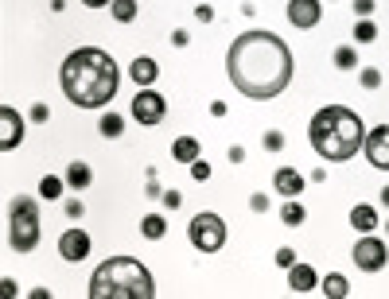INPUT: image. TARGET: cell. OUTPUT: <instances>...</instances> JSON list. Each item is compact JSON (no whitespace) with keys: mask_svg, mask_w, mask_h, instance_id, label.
<instances>
[{"mask_svg":"<svg viewBox=\"0 0 389 299\" xmlns=\"http://www.w3.org/2000/svg\"><path fill=\"white\" fill-rule=\"evenodd\" d=\"M292 51L277 31H242L226 51V78L250 102H272L292 86Z\"/></svg>","mask_w":389,"mask_h":299,"instance_id":"6da1fadb","label":"cell"},{"mask_svg":"<svg viewBox=\"0 0 389 299\" xmlns=\"http://www.w3.org/2000/svg\"><path fill=\"white\" fill-rule=\"evenodd\" d=\"M59 82L70 105H78V109H105L121 89V70L110 51L78 47V51H70L63 59Z\"/></svg>","mask_w":389,"mask_h":299,"instance_id":"7a4b0ae2","label":"cell"},{"mask_svg":"<svg viewBox=\"0 0 389 299\" xmlns=\"http://www.w3.org/2000/svg\"><path fill=\"white\" fill-rule=\"evenodd\" d=\"M308 140L319 160L343 163V160H354L358 148L366 144V124L346 105H324L308 124Z\"/></svg>","mask_w":389,"mask_h":299,"instance_id":"3957f363","label":"cell"},{"mask_svg":"<svg viewBox=\"0 0 389 299\" xmlns=\"http://www.w3.org/2000/svg\"><path fill=\"white\" fill-rule=\"evenodd\" d=\"M90 299H152L156 295V280L132 256H110L105 264H97L86 288Z\"/></svg>","mask_w":389,"mask_h":299,"instance_id":"277c9868","label":"cell"},{"mask_svg":"<svg viewBox=\"0 0 389 299\" xmlns=\"http://www.w3.org/2000/svg\"><path fill=\"white\" fill-rule=\"evenodd\" d=\"M39 234H43V222H39V198L20 195L8 210V245L16 253H31L39 245Z\"/></svg>","mask_w":389,"mask_h":299,"instance_id":"5b68a950","label":"cell"},{"mask_svg":"<svg viewBox=\"0 0 389 299\" xmlns=\"http://www.w3.org/2000/svg\"><path fill=\"white\" fill-rule=\"evenodd\" d=\"M187 241H191V249H198V253H218V249L226 245V222L211 210L195 214V218L187 222Z\"/></svg>","mask_w":389,"mask_h":299,"instance_id":"8992f818","label":"cell"},{"mask_svg":"<svg viewBox=\"0 0 389 299\" xmlns=\"http://www.w3.org/2000/svg\"><path fill=\"white\" fill-rule=\"evenodd\" d=\"M351 261H354V268H358V272H382L389 264V249H385L382 237L362 234L358 241H354V249H351Z\"/></svg>","mask_w":389,"mask_h":299,"instance_id":"52a82bcc","label":"cell"},{"mask_svg":"<svg viewBox=\"0 0 389 299\" xmlns=\"http://www.w3.org/2000/svg\"><path fill=\"white\" fill-rule=\"evenodd\" d=\"M129 113L137 124H160L168 117V102H164V94H156L152 86H140L137 97H132V105H129Z\"/></svg>","mask_w":389,"mask_h":299,"instance_id":"ba28073f","label":"cell"},{"mask_svg":"<svg viewBox=\"0 0 389 299\" xmlns=\"http://www.w3.org/2000/svg\"><path fill=\"white\" fill-rule=\"evenodd\" d=\"M324 20V0H288V23L296 31H311Z\"/></svg>","mask_w":389,"mask_h":299,"instance_id":"9c48e42d","label":"cell"},{"mask_svg":"<svg viewBox=\"0 0 389 299\" xmlns=\"http://www.w3.org/2000/svg\"><path fill=\"white\" fill-rule=\"evenodd\" d=\"M362 152H366L370 168L389 171V124H378V129H366V144H362Z\"/></svg>","mask_w":389,"mask_h":299,"instance_id":"30bf717a","label":"cell"},{"mask_svg":"<svg viewBox=\"0 0 389 299\" xmlns=\"http://www.w3.org/2000/svg\"><path fill=\"white\" fill-rule=\"evenodd\" d=\"M90 249H94V241H90V234L82 226H70L59 237V256H63V261H70V264H82L90 256Z\"/></svg>","mask_w":389,"mask_h":299,"instance_id":"8fae6325","label":"cell"},{"mask_svg":"<svg viewBox=\"0 0 389 299\" xmlns=\"http://www.w3.org/2000/svg\"><path fill=\"white\" fill-rule=\"evenodd\" d=\"M23 144V117L16 105H0V152H16Z\"/></svg>","mask_w":389,"mask_h":299,"instance_id":"7c38bea8","label":"cell"},{"mask_svg":"<svg viewBox=\"0 0 389 299\" xmlns=\"http://www.w3.org/2000/svg\"><path fill=\"white\" fill-rule=\"evenodd\" d=\"M316 288H319V272L311 268V264L296 261L292 268H288V292L292 295H308V292H316Z\"/></svg>","mask_w":389,"mask_h":299,"instance_id":"4fadbf2b","label":"cell"},{"mask_svg":"<svg viewBox=\"0 0 389 299\" xmlns=\"http://www.w3.org/2000/svg\"><path fill=\"white\" fill-rule=\"evenodd\" d=\"M304 179L296 168H277V175H272V187H277V195H284V198H296V195H304Z\"/></svg>","mask_w":389,"mask_h":299,"instance_id":"5bb4252c","label":"cell"},{"mask_svg":"<svg viewBox=\"0 0 389 299\" xmlns=\"http://www.w3.org/2000/svg\"><path fill=\"white\" fill-rule=\"evenodd\" d=\"M129 78L137 82V86H156V78H160V62L148 59V55H137V59L129 62Z\"/></svg>","mask_w":389,"mask_h":299,"instance_id":"9a60e30c","label":"cell"},{"mask_svg":"<svg viewBox=\"0 0 389 299\" xmlns=\"http://www.w3.org/2000/svg\"><path fill=\"white\" fill-rule=\"evenodd\" d=\"M351 226H354V234H374L378 229V210L370 202H358L351 210Z\"/></svg>","mask_w":389,"mask_h":299,"instance_id":"2e32d148","label":"cell"},{"mask_svg":"<svg viewBox=\"0 0 389 299\" xmlns=\"http://www.w3.org/2000/svg\"><path fill=\"white\" fill-rule=\"evenodd\" d=\"M63 179H66V187H70V190H86L90 183H94V171H90V163L74 160V163H66Z\"/></svg>","mask_w":389,"mask_h":299,"instance_id":"e0dca14e","label":"cell"},{"mask_svg":"<svg viewBox=\"0 0 389 299\" xmlns=\"http://www.w3.org/2000/svg\"><path fill=\"white\" fill-rule=\"evenodd\" d=\"M319 292H324L327 299H346L351 295V280H346L343 272H327V280L319 284Z\"/></svg>","mask_w":389,"mask_h":299,"instance_id":"ac0fdd59","label":"cell"},{"mask_svg":"<svg viewBox=\"0 0 389 299\" xmlns=\"http://www.w3.org/2000/svg\"><path fill=\"white\" fill-rule=\"evenodd\" d=\"M304 218H308V210H304L300 198H284V206H280V222H284L288 229L304 226Z\"/></svg>","mask_w":389,"mask_h":299,"instance_id":"d6986e66","label":"cell"},{"mask_svg":"<svg viewBox=\"0 0 389 299\" xmlns=\"http://www.w3.org/2000/svg\"><path fill=\"white\" fill-rule=\"evenodd\" d=\"M171 156H176L179 163H195L203 152H198V140L195 136H179L176 144H171Z\"/></svg>","mask_w":389,"mask_h":299,"instance_id":"ffe728a7","label":"cell"},{"mask_svg":"<svg viewBox=\"0 0 389 299\" xmlns=\"http://www.w3.org/2000/svg\"><path fill=\"white\" fill-rule=\"evenodd\" d=\"M140 234L148 241H160L168 234V218H164V214H144V218H140Z\"/></svg>","mask_w":389,"mask_h":299,"instance_id":"44dd1931","label":"cell"},{"mask_svg":"<svg viewBox=\"0 0 389 299\" xmlns=\"http://www.w3.org/2000/svg\"><path fill=\"white\" fill-rule=\"evenodd\" d=\"M97 132H102L105 140H117L121 132H125V117H121V113H102V121H97Z\"/></svg>","mask_w":389,"mask_h":299,"instance_id":"7402d4cb","label":"cell"},{"mask_svg":"<svg viewBox=\"0 0 389 299\" xmlns=\"http://www.w3.org/2000/svg\"><path fill=\"white\" fill-rule=\"evenodd\" d=\"M110 16H113L117 23H132V20L140 16V4H137V0H113V4H110Z\"/></svg>","mask_w":389,"mask_h":299,"instance_id":"603a6c76","label":"cell"},{"mask_svg":"<svg viewBox=\"0 0 389 299\" xmlns=\"http://www.w3.org/2000/svg\"><path fill=\"white\" fill-rule=\"evenodd\" d=\"M63 190H66V179L63 175H43V179H39V198H47V202L63 198Z\"/></svg>","mask_w":389,"mask_h":299,"instance_id":"cb8c5ba5","label":"cell"},{"mask_svg":"<svg viewBox=\"0 0 389 299\" xmlns=\"http://www.w3.org/2000/svg\"><path fill=\"white\" fill-rule=\"evenodd\" d=\"M354 39H358L362 47L374 43V39H378V23L370 20V16H366V20H354Z\"/></svg>","mask_w":389,"mask_h":299,"instance_id":"d4e9b609","label":"cell"},{"mask_svg":"<svg viewBox=\"0 0 389 299\" xmlns=\"http://www.w3.org/2000/svg\"><path fill=\"white\" fill-rule=\"evenodd\" d=\"M335 66L339 70H358V51L354 47H335Z\"/></svg>","mask_w":389,"mask_h":299,"instance_id":"484cf974","label":"cell"},{"mask_svg":"<svg viewBox=\"0 0 389 299\" xmlns=\"http://www.w3.org/2000/svg\"><path fill=\"white\" fill-rule=\"evenodd\" d=\"M358 86L362 89H378L382 86V70H378V66H358Z\"/></svg>","mask_w":389,"mask_h":299,"instance_id":"4316f807","label":"cell"},{"mask_svg":"<svg viewBox=\"0 0 389 299\" xmlns=\"http://www.w3.org/2000/svg\"><path fill=\"white\" fill-rule=\"evenodd\" d=\"M261 148H265V152H284V132H280V129H269V132L261 136Z\"/></svg>","mask_w":389,"mask_h":299,"instance_id":"83f0119b","label":"cell"},{"mask_svg":"<svg viewBox=\"0 0 389 299\" xmlns=\"http://www.w3.org/2000/svg\"><path fill=\"white\" fill-rule=\"evenodd\" d=\"M63 210H66V218H70V222H82V218H86V202H82V198H66Z\"/></svg>","mask_w":389,"mask_h":299,"instance_id":"f1b7e54d","label":"cell"},{"mask_svg":"<svg viewBox=\"0 0 389 299\" xmlns=\"http://www.w3.org/2000/svg\"><path fill=\"white\" fill-rule=\"evenodd\" d=\"M272 261H277V268H292V264H296V249H288V245H280L277 249V256H272Z\"/></svg>","mask_w":389,"mask_h":299,"instance_id":"f546056e","label":"cell"},{"mask_svg":"<svg viewBox=\"0 0 389 299\" xmlns=\"http://www.w3.org/2000/svg\"><path fill=\"white\" fill-rule=\"evenodd\" d=\"M28 121H31V124H47V121H51V109H47L43 102H36V105L28 109Z\"/></svg>","mask_w":389,"mask_h":299,"instance_id":"4dcf8cb0","label":"cell"},{"mask_svg":"<svg viewBox=\"0 0 389 299\" xmlns=\"http://www.w3.org/2000/svg\"><path fill=\"white\" fill-rule=\"evenodd\" d=\"M191 179H195V183H206V179H211V163H206L203 156L191 163Z\"/></svg>","mask_w":389,"mask_h":299,"instance_id":"1f68e13d","label":"cell"},{"mask_svg":"<svg viewBox=\"0 0 389 299\" xmlns=\"http://www.w3.org/2000/svg\"><path fill=\"white\" fill-rule=\"evenodd\" d=\"M160 202L168 206V210H179V206H183V195H179V190L171 187V190H164V195H160Z\"/></svg>","mask_w":389,"mask_h":299,"instance_id":"d6a6232c","label":"cell"},{"mask_svg":"<svg viewBox=\"0 0 389 299\" xmlns=\"http://www.w3.org/2000/svg\"><path fill=\"white\" fill-rule=\"evenodd\" d=\"M354 16H358V20L374 16V0H354Z\"/></svg>","mask_w":389,"mask_h":299,"instance_id":"836d02e7","label":"cell"},{"mask_svg":"<svg viewBox=\"0 0 389 299\" xmlns=\"http://www.w3.org/2000/svg\"><path fill=\"white\" fill-rule=\"evenodd\" d=\"M195 20L198 23H214V8L211 4H195Z\"/></svg>","mask_w":389,"mask_h":299,"instance_id":"e575fe53","label":"cell"},{"mask_svg":"<svg viewBox=\"0 0 389 299\" xmlns=\"http://www.w3.org/2000/svg\"><path fill=\"white\" fill-rule=\"evenodd\" d=\"M250 210L253 214H265V210H269V195H253L250 198Z\"/></svg>","mask_w":389,"mask_h":299,"instance_id":"d590c367","label":"cell"},{"mask_svg":"<svg viewBox=\"0 0 389 299\" xmlns=\"http://www.w3.org/2000/svg\"><path fill=\"white\" fill-rule=\"evenodd\" d=\"M171 43H176V47H187V43H191V36H187V31L179 28V31H171Z\"/></svg>","mask_w":389,"mask_h":299,"instance_id":"8d00e7d4","label":"cell"},{"mask_svg":"<svg viewBox=\"0 0 389 299\" xmlns=\"http://www.w3.org/2000/svg\"><path fill=\"white\" fill-rule=\"evenodd\" d=\"M230 163H245V148H242V144L230 148Z\"/></svg>","mask_w":389,"mask_h":299,"instance_id":"74e56055","label":"cell"},{"mask_svg":"<svg viewBox=\"0 0 389 299\" xmlns=\"http://www.w3.org/2000/svg\"><path fill=\"white\" fill-rule=\"evenodd\" d=\"M0 295L12 299V295H16V280H4V284H0Z\"/></svg>","mask_w":389,"mask_h":299,"instance_id":"f35d334b","label":"cell"},{"mask_svg":"<svg viewBox=\"0 0 389 299\" xmlns=\"http://www.w3.org/2000/svg\"><path fill=\"white\" fill-rule=\"evenodd\" d=\"M211 117H226V102H211Z\"/></svg>","mask_w":389,"mask_h":299,"instance_id":"ab89813d","label":"cell"},{"mask_svg":"<svg viewBox=\"0 0 389 299\" xmlns=\"http://www.w3.org/2000/svg\"><path fill=\"white\" fill-rule=\"evenodd\" d=\"M82 4H86V8H110L113 0H82Z\"/></svg>","mask_w":389,"mask_h":299,"instance_id":"60d3db41","label":"cell"},{"mask_svg":"<svg viewBox=\"0 0 389 299\" xmlns=\"http://www.w3.org/2000/svg\"><path fill=\"white\" fill-rule=\"evenodd\" d=\"M382 206L389 210V187H382Z\"/></svg>","mask_w":389,"mask_h":299,"instance_id":"b9f144b4","label":"cell"},{"mask_svg":"<svg viewBox=\"0 0 389 299\" xmlns=\"http://www.w3.org/2000/svg\"><path fill=\"white\" fill-rule=\"evenodd\" d=\"M385 229H389V226H385Z\"/></svg>","mask_w":389,"mask_h":299,"instance_id":"7bdbcfd3","label":"cell"}]
</instances>
